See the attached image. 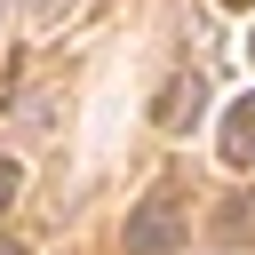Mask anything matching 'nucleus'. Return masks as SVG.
I'll return each mask as SVG.
<instances>
[{
  "label": "nucleus",
  "instance_id": "423d86ee",
  "mask_svg": "<svg viewBox=\"0 0 255 255\" xmlns=\"http://www.w3.org/2000/svg\"><path fill=\"white\" fill-rule=\"evenodd\" d=\"M32 8H40V16H56V8H64V0H32Z\"/></svg>",
  "mask_w": 255,
  "mask_h": 255
},
{
  "label": "nucleus",
  "instance_id": "7ed1b4c3",
  "mask_svg": "<svg viewBox=\"0 0 255 255\" xmlns=\"http://www.w3.org/2000/svg\"><path fill=\"white\" fill-rule=\"evenodd\" d=\"M223 167H255V96L223 112Z\"/></svg>",
  "mask_w": 255,
  "mask_h": 255
},
{
  "label": "nucleus",
  "instance_id": "39448f33",
  "mask_svg": "<svg viewBox=\"0 0 255 255\" xmlns=\"http://www.w3.org/2000/svg\"><path fill=\"white\" fill-rule=\"evenodd\" d=\"M16 191H24V167H16V159H0V215L16 207Z\"/></svg>",
  "mask_w": 255,
  "mask_h": 255
},
{
  "label": "nucleus",
  "instance_id": "20e7f679",
  "mask_svg": "<svg viewBox=\"0 0 255 255\" xmlns=\"http://www.w3.org/2000/svg\"><path fill=\"white\" fill-rule=\"evenodd\" d=\"M223 231H231V239L255 231V199H231V207H223Z\"/></svg>",
  "mask_w": 255,
  "mask_h": 255
},
{
  "label": "nucleus",
  "instance_id": "6e6552de",
  "mask_svg": "<svg viewBox=\"0 0 255 255\" xmlns=\"http://www.w3.org/2000/svg\"><path fill=\"white\" fill-rule=\"evenodd\" d=\"M223 8H255V0H223Z\"/></svg>",
  "mask_w": 255,
  "mask_h": 255
},
{
  "label": "nucleus",
  "instance_id": "0eeeda50",
  "mask_svg": "<svg viewBox=\"0 0 255 255\" xmlns=\"http://www.w3.org/2000/svg\"><path fill=\"white\" fill-rule=\"evenodd\" d=\"M0 255H24V247H16V239H0Z\"/></svg>",
  "mask_w": 255,
  "mask_h": 255
},
{
  "label": "nucleus",
  "instance_id": "f257e3e1",
  "mask_svg": "<svg viewBox=\"0 0 255 255\" xmlns=\"http://www.w3.org/2000/svg\"><path fill=\"white\" fill-rule=\"evenodd\" d=\"M175 247H183V199H175V183H159L128 215V255H175Z\"/></svg>",
  "mask_w": 255,
  "mask_h": 255
},
{
  "label": "nucleus",
  "instance_id": "f03ea898",
  "mask_svg": "<svg viewBox=\"0 0 255 255\" xmlns=\"http://www.w3.org/2000/svg\"><path fill=\"white\" fill-rule=\"evenodd\" d=\"M199 104H207V80H199V72H175L151 120H159V128H191V120H199Z\"/></svg>",
  "mask_w": 255,
  "mask_h": 255
}]
</instances>
